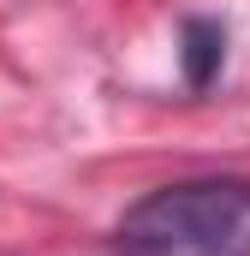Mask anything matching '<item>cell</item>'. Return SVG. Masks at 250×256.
<instances>
[{"label":"cell","instance_id":"cell-2","mask_svg":"<svg viewBox=\"0 0 250 256\" xmlns=\"http://www.w3.org/2000/svg\"><path fill=\"white\" fill-rule=\"evenodd\" d=\"M220 60H226V30L214 18H185L179 30V66H185L190 90H208L220 78Z\"/></svg>","mask_w":250,"mask_h":256},{"label":"cell","instance_id":"cell-1","mask_svg":"<svg viewBox=\"0 0 250 256\" xmlns=\"http://www.w3.org/2000/svg\"><path fill=\"white\" fill-rule=\"evenodd\" d=\"M120 256H250V179H179L120 220Z\"/></svg>","mask_w":250,"mask_h":256}]
</instances>
